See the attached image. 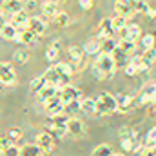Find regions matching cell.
Returning <instances> with one entry per match:
<instances>
[{
	"instance_id": "e0dca14e",
	"label": "cell",
	"mask_w": 156,
	"mask_h": 156,
	"mask_svg": "<svg viewBox=\"0 0 156 156\" xmlns=\"http://www.w3.org/2000/svg\"><path fill=\"white\" fill-rule=\"evenodd\" d=\"M42 15H45L47 18H55L60 11H58V2L56 0H45V2H42Z\"/></svg>"
},
{
	"instance_id": "8fae6325",
	"label": "cell",
	"mask_w": 156,
	"mask_h": 156,
	"mask_svg": "<svg viewBox=\"0 0 156 156\" xmlns=\"http://www.w3.org/2000/svg\"><path fill=\"white\" fill-rule=\"evenodd\" d=\"M29 18H31V16L22 9V11H18L16 15H13V16L9 18V24H11L13 27H16V29H26V27H27Z\"/></svg>"
},
{
	"instance_id": "6da1fadb",
	"label": "cell",
	"mask_w": 156,
	"mask_h": 156,
	"mask_svg": "<svg viewBox=\"0 0 156 156\" xmlns=\"http://www.w3.org/2000/svg\"><path fill=\"white\" fill-rule=\"evenodd\" d=\"M116 64L113 60L111 55L107 53H98L96 60H94V66H93V71H94V76L98 80H107L116 73Z\"/></svg>"
},
{
	"instance_id": "2e32d148",
	"label": "cell",
	"mask_w": 156,
	"mask_h": 156,
	"mask_svg": "<svg viewBox=\"0 0 156 156\" xmlns=\"http://www.w3.org/2000/svg\"><path fill=\"white\" fill-rule=\"evenodd\" d=\"M115 11H116L118 16H123V18H133V15H134V9H133V5L131 4H127V2H123V0H116L115 2Z\"/></svg>"
},
{
	"instance_id": "ba28073f",
	"label": "cell",
	"mask_w": 156,
	"mask_h": 156,
	"mask_svg": "<svg viewBox=\"0 0 156 156\" xmlns=\"http://www.w3.org/2000/svg\"><path fill=\"white\" fill-rule=\"evenodd\" d=\"M37 145H38L44 153H51V151L55 149V138H53L47 131L38 133V134H37Z\"/></svg>"
},
{
	"instance_id": "5b68a950",
	"label": "cell",
	"mask_w": 156,
	"mask_h": 156,
	"mask_svg": "<svg viewBox=\"0 0 156 156\" xmlns=\"http://www.w3.org/2000/svg\"><path fill=\"white\" fill-rule=\"evenodd\" d=\"M0 83L2 85H15L16 83L15 67L9 62H0Z\"/></svg>"
},
{
	"instance_id": "44dd1931",
	"label": "cell",
	"mask_w": 156,
	"mask_h": 156,
	"mask_svg": "<svg viewBox=\"0 0 156 156\" xmlns=\"http://www.w3.org/2000/svg\"><path fill=\"white\" fill-rule=\"evenodd\" d=\"M20 156H44V151L37 144H26L20 147Z\"/></svg>"
},
{
	"instance_id": "9c48e42d",
	"label": "cell",
	"mask_w": 156,
	"mask_h": 156,
	"mask_svg": "<svg viewBox=\"0 0 156 156\" xmlns=\"http://www.w3.org/2000/svg\"><path fill=\"white\" fill-rule=\"evenodd\" d=\"M22 9H24V4L20 0H2V13L7 15L9 18L13 15H16L18 11H22Z\"/></svg>"
},
{
	"instance_id": "ab89813d",
	"label": "cell",
	"mask_w": 156,
	"mask_h": 156,
	"mask_svg": "<svg viewBox=\"0 0 156 156\" xmlns=\"http://www.w3.org/2000/svg\"><path fill=\"white\" fill-rule=\"evenodd\" d=\"M120 145H122L123 151H133L134 142H133V138H123V140H120Z\"/></svg>"
},
{
	"instance_id": "4dcf8cb0",
	"label": "cell",
	"mask_w": 156,
	"mask_h": 156,
	"mask_svg": "<svg viewBox=\"0 0 156 156\" xmlns=\"http://www.w3.org/2000/svg\"><path fill=\"white\" fill-rule=\"evenodd\" d=\"M149 7H151V5H149L145 0H134V2H133V9H134V13H142V15H147Z\"/></svg>"
},
{
	"instance_id": "7bdbcfd3",
	"label": "cell",
	"mask_w": 156,
	"mask_h": 156,
	"mask_svg": "<svg viewBox=\"0 0 156 156\" xmlns=\"http://www.w3.org/2000/svg\"><path fill=\"white\" fill-rule=\"evenodd\" d=\"M131 133H133V129H129V127H122L120 129V140H123V138H131Z\"/></svg>"
},
{
	"instance_id": "83f0119b",
	"label": "cell",
	"mask_w": 156,
	"mask_h": 156,
	"mask_svg": "<svg viewBox=\"0 0 156 156\" xmlns=\"http://www.w3.org/2000/svg\"><path fill=\"white\" fill-rule=\"evenodd\" d=\"M45 85H47V80H45V76H44V75L35 76L33 80H31V91H33V93H38V91H42Z\"/></svg>"
},
{
	"instance_id": "b9f144b4",
	"label": "cell",
	"mask_w": 156,
	"mask_h": 156,
	"mask_svg": "<svg viewBox=\"0 0 156 156\" xmlns=\"http://www.w3.org/2000/svg\"><path fill=\"white\" fill-rule=\"evenodd\" d=\"M35 9H38V0H27L26 4H24V11L27 13V11H35Z\"/></svg>"
},
{
	"instance_id": "603a6c76",
	"label": "cell",
	"mask_w": 156,
	"mask_h": 156,
	"mask_svg": "<svg viewBox=\"0 0 156 156\" xmlns=\"http://www.w3.org/2000/svg\"><path fill=\"white\" fill-rule=\"evenodd\" d=\"M37 94H38L40 102H42V104H44V102H45V100H49V98H53V96H55V94H58V89H56V87H55V85H51V83H47V85H45V87H44V89H42V91H38V93H37Z\"/></svg>"
},
{
	"instance_id": "8992f818",
	"label": "cell",
	"mask_w": 156,
	"mask_h": 156,
	"mask_svg": "<svg viewBox=\"0 0 156 156\" xmlns=\"http://www.w3.org/2000/svg\"><path fill=\"white\" fill-rule=\"evenodd\" d=\"M58 96H60V100H62V102H64V105H66V104H69V102L82 100V91H80L78 87H75V85L67 83L66 87L58 89Z\"/></svg>"
},
{
	"instance_id": "d6986e66",
	"label": "cell",
	"mask_w": 156,
	"mask_h": 156,
	"mask_svg": "<svg viewBox=\"0 0 156 156\" xmlns=\"http://www.w3.org/2000/svg\"><path fill=\"white\" fill-rule=\"evenodd\" d=\"M83 53L85 55H98V53H102V42L98 38L87 40L85 45H83Z\"/></svg>"
},
{
	"instance_id": "484cf974",
	"label": "cell",
	"mask_w": 156,
	"mask_h": 156,
	"mask_svg": "<svg viewBox=\"0 0 156 156\" xmlns=\"http://www.w3.org/2000/svg\"><path fill=\"white\" fill-rule=\"evenodd\" d=\"M16 31H18V29H16V27H13V26L7 22V24L2 27V31H0V37H2L4 40H15V37H16Z\"/></svg>"
},
{
	"instance_id": "681fc988",
	"label": "cell",
	"mask_w": 156,
	"mask_h": 156,
	"mask_svg": "<svg viewBox=\"0 0 156 156\" xmlns=\"http://www.w3.org/2000/svg\"><path fill=\"white\" fill-rule=\"evenodd\" d=\"M113 156H125V154H122V153H118V154H113Z\"/></svg>"
},
{
	"instance_id": "8d00e7d4",
	"label": "cell",
	"mask_w": 156,
	"mask_h": 156,
	"mask_svg": "<svg viewBox=\"0 0 156 156\" xmlns=\"http://www.w3.org/2000/svg\"><path fill=\"white\" fill-rule=\"evenodd\" d=\"M45 58H47L49 62L56 60V58H58V47H55V45H49V47L45 49Z\"/></svg>"
},
{
	"instance_id": "277c9868",
	"label": "cell",
	"mask_w": 156,
	"mask_h": 156,
	"mask_svg": "<svg viewBox=\"0 0 156 156\" xmlns=\"http://www.w3.org/2000/svg\"><path fill=\"white\" fill-rule=\"evenodd\" d=\"M44 109H45V113H47L49 118L60 116V115H64V102L60 100L58 94H55L53 98H49V100L44 102Z\"/></svg>"
},
{
	"instance_id": "52a82bcc",
	"label": "cell",
	"mask_w": 156,
	"mask_h": 156,
	"mask_svg": "<svg viewBox=\"0 0 156 156\" xmlns=\"http://www.w3.org/2000/svg\"><path fill=\"white\" fill-rule=\"evenodd\" d=\"M66 131H67V134H71L73 138H82V136H85V123H83L80 118H69Z\"/></svg>"
},
{
	"instance_id": "7dc6e473",
	"label": "cell",
	"mask_w": 156,
	"mask_h": 156,
	"mask_svg": "<svg viewBox=\"0 0 156 156\" xmlns=\"http://www.w3.org/2000/svg\"><path fill=\"white\" fill-rule=\"evenodd\" d=\"M147 16H149V18H156V7H154V9H153V7H149Z\"/></svg>"
},
{
	"instance_id": "4316f807",
	"label": "cell",
	"mask_w": 156,
	"mask_h": 156,
	"mask_svg": "<svg viewBox=\"0 0 156 156\" xmlns=\"http://www.w3.org/2000/svg\"><path fill=\"white\" fill-rule=\"evenodd\" d=\"M78 111H80V100H75V102H69L64 105V115H67L69 118H75Z\"/></svg>"
},
{
	"instance_id": "7c38bea8",
	"label": "cell",
	"mask_w": 156,
	"mask_h": 156,
	"mask_svg": "<svg viewBox=\"0 0 156 156\" xmlns=\"http://www.w3.org/2000/svg\"><path fill=\"white\" fill-rule=\"evenodd\" d=\"M122 33V38L123 40H131V42H136V40L142 37V27L138 26V24H129L123 31H120Z\"/></svg>"
},
{
	"instance_id": "5bb4252c",
	"label": "cell",
	"mask_w": 156,
	"mask_h": 156,
	"mask_svg": "<svg viewBox=\"0 0 156 156\" xmlns=\"http://www.w3.org/2000/svg\"><path fill=\"white\" fill-rule=\"evenodd\" d=\"M115 31H113V26H111V18H104L102 22H100V26H98V33H96V38L100 40H107L111 38V35H113Z\"/></svg>"
},
{
	"instance_id": "d590c367",
	"label": "cell",
	"mask_w": 156,
	"mask_h": 156,
	"mask_svg": "<svg viewBox=\"0 0 156 156\" xmlns=\"http://www.w3.org/2000/svg\"><path fill=\"white\" fill-rule=\"evenodd\" d=\"M145 145L147 147H156V127L149 129V133L145 136Z\"/></svg>"
},
{
	"instance_id": "c3c4849f",
	"label": "cell",
	"mask_w": 156,
	"mask_h": 156,
	"mask_svg": "<svg viewBox=\"0 0 156 156\" xmlns=\"http://www.w3.org/2000/svg\"><path fill=\"white\" fill-rule=\"evenodd\" d=\"M151 115H153V116H156V105H153V109H151Z\"/></svg>"
},
{
	"instance_id": "4fadbf2b",
	"label": "cell",
	"mask_w": 156,
	"mask_h": 156,
	"mask_svg": "<svg viewBox=\"0 0 156 156\" xmlns=\"http://www.w3.org/2000/svg\"><path fill=\"white\" fill-rule=\"evenodd\" d=\"M133 109V96L131 94H125V93H120L116 96V111L120 113H129Z\"/></svg>"
},
{
	"instance_id": "f35d334b",
	"label": "cell",
	"mask_w": 156,
	"mask_h": 156,
	"mask_svg": "<svg viewBox=\"0 0 156 156\" xmlns=\"http://www.w3.org/2000/svg\"><path fill=\"white\" fill-rule=\"evenodd\" d=\"M0 154H2V156H20V147H16V145H11L9 149L2 151Z\"/></svg>"
},
{
	"instance_id": "d4e9b609",
	"label": "cell",
	"mask_w": 156,
	"mask_h": 156,
	"mask_svg": "<svg viewBox=\"0 0 156 156\" xmlns=\"http://www.w3.org/2000/svg\"><path fill=\"white\" fill-rule=\"evenodd\" d=\"M116 47L120 49V51H123L125 55H131L134 49H136V42H131V40H123L120 38L116 42Z\"/></svg>"
},
{
	"instance_id": "9a60e30c",
	"label": "cell",
	"mask_w": 156,
	"mask_h": 156,
	"mask_svg": "<svg viewBox=\"0 0 156 156\" xmlns=\"http://www.w3.org/2000/svg\"><path fill=\"white\" fill-rule=\"evenodd\" d=\"M69 58H71V66H73V69H75V66L76 67H82L83 66V49L82 47H78V45H71L69 47Z\"/></svg>"
},
{
	"instance_id": "f907efd6",
	"label": "cell",
	"mask_w": 156,
	"mask_h": 156,
	"mask_svg": "<svg viewBox=\"0 0 156 156\" xmlns=\"http://www.w3.org/2000/svg\"><path fill=\"white\" fill-rule=\"evenodd\" d=\"M153 105H156V96H154V100H153Z\"/></svg>"
},
{
	"instance_id": "836d02e7",
	"label": "cell",
	"mask_w": 156,
	"mask_h": 156,
	"mask_svg": "<svg viewBox=\"0 0 156 156\" xmlns=\"http://www.w3.org/2000/svg\"><path fill=\"white\" fill-rule=\"evenodd\" d=\"M13 60H15L16 64H26V62L29 60V53H27V51H24V49H18V51H15Z\"/></svg>"
},
{
	"instance_id": "30bf717a",
	"label": "cell",
	"mask_w": 156,
	"mask_h": 156,
	"mask_svg": "<svg viewBox=\"0 0 156 156\" xmlns=\"http://www.w3.org/2000/svg\"><path fill=\"white\" fill-rule=\"evenodd\" d=\"M35 38H38V37H42L44 33H45V24L40 20V18H37V16H31L29 18V22H27V27H26Z\"/></svg>"
},
{
	"instance_id": "f6af8a7d",
	"label": "cell",
	"mask_w": 156,
	"mask_h": 156,
	"mask_svg": "<svg viewBox=\"0 0 156 156\" xmlns=\"http://www.w3.org/2000/svg\"><path fill=\"white\" fill-rule=\"evenodd\" d=\"M7 22H9V16H7V15H4V13L0 11V31H2V27H4Z\"/></svg>"
},
{
	"instance_id": "7a4b0ae2",
	"label": "cell",
	"mask_w": 156,
	"mask_h": 156,
	"mask_svg": "<svg viewBox=\"0 0 156 156\" xmlns=\"http://www.w3.org/2000/svg\"><path fill=\"white\" fill-rule=\"evenodd\" d=\"M116 111V96L109 93H102L96 98V115L98 116H107Z\"/></svg>"
},
{
	"instance_id": "bcb514c9",
	"label": "cell",
	"mask_w": 156,
	"mask_h": 156,
	"mask_svg": "<svg viewBox=\"0 0 156 156\" xmlns=\"http://www.w3.org/2000/svg\"><path fill=\"white\" fill-rule=\"evenodd\" d=\"M142 156H156V147H147L145 145V151Z\"/></svg>"
},
{
	"instance_id": "f546056e",
	"label": "cell",
	"mask_w": 156,
	"mask_h": 156,
	"mask_svg": "<svg viewBox=\"0 0 156 156\" xmlns=\"http://www.w3.org/2000/svg\"><path fill=\"white\" fill-rule=\"evenodd\" d=\"M111 26H113V31H123V29L127 27V18L116 15V16L111 18Z\"/></svg>"
},
{
	"instance_id": "ee69618b",
	"label": "cell",
	"mask_w": 156,
	"mask_h": 156,
	"mask_svg": "<svg viewBox=\"0 0 156 156\" xmlns=\"http://www.w3.org/2000/svg\"><path fill=\"white\" fill-rule=\"evenodd\" d=\"M78 4H80V7L85 9V11L93 7V0H78Z\"/></svg>"
},
{
	"instance_id": "7402d4cb",
	"label": "cell",
	"mask_w": 156,
	"mask_h": 156,
	"mask_svg": "<svg viewBox=\"0 0 156 156\" xmlns=\"http://www.w3.org/2000/svg\"><path fill=\"white\" fill-rule=\"evenodd\" d=\"M35 37L27 31V29H18L16 31V37H15V42H18L20 45H27V44H33L35 42Z\"/></svg>"
},
{
	"instance_id": "816d5d0a",
	"label": "cell",
	"mask_w": 156,
	"mask_h": 156,
	"mask_svg": "<svg viewBox=\"0 0 156 156\" xmlns=\"http://www.w3.org/2000/svg\"><path fill=\"white\" fill-rule=\"evenodd\" d=\"M154 85H156V83H154Z\"/></svg>"
},
{
	"instance_id": "60d3db41",
	"label": "cell",
	"mask_w": 156,
	"mask_h": 156,
	"mask_svg": "<svg viewBox=\"0 0 156 156\" xmlns=\"http://www.w3.org/2000/svg\"><path fill=\"white\" fill-rule=\"evenodd\" d=\"M11 145H15V144H13L5 134H4V136H0V153H2V151H5V149H9Z\"/></svg>"
},
{
	"instance_id": "74e56055",
	"label": "cell",
	"mask_w": 156,
	"mask_h": 156,
	"mask_svg": "<svg viewBox=\"0 0 156 156\" xmlns=\"http://www.w3.org/2000/svg\"><path fill=\"white\" fill-rule=\"evenodd\" d=\"M53 22L58 24V26H67V24H69V16H67V13H58V15L53 18Z\"/></svg>"
},
{
	"instance_id": "1f68e13d",
	"label": "cell",
	"mask_w": 156,
	"mask_h": 156,
	"mask_svg": "<svg viewBox=\"0 0 156 156\" xmlns=\"http://www.w3.org/2000/svg\"><path fill=\"white\" fill-rule=\"evenodd\" d=\"M142 45L144 49H151V47H156V37L153 33H147L142 37Z\"/></svg>"
},
{
	"instance_id": "e575fe53",
	"label": "cell",
	"mask_w": 156,
	"mask_h": 156,
	"mask_svg": "<svg viewBox=\"0 0 156 156\" xmlns=\"http://www.w3.org/2000/svg\"><path fill=\"white\" fill-rule=\"evenodd\" d=\"M5 136L15 144V142H18L20 138H22V131L18 129V127H11V129H7V133H5Z\"/></svg>"
},
{
	"instance_id": "d6a6232c",
	"label": "cell",
	"mask_w": 156,
	"mask_h": 156,
	"mask_svg": "<svg viewBox=\"0 0 156 156\" xmlns=\"http://www.w3.org/2000/svg\"><path fill=\"white\" fill-rule=\"evenodd\" d=\"M116 49V42L113 38L102 40V53H107V55H113V51Z\"/></svg>"
},
{
	"instance_id": "ac0fdd59",
	"label": "cell",
	"mask_w": 156,
	"mask_h": 156,
	"mask_svg": "<svg viewBox=\"0 0 156 156\" xmlns=\"http://www.w3.org/2000/svg\"><path fill=\"white\" fill-rule=\"evenodd\" d=\"M80 111L87 116H93L96 115V100L94 98H83L80 100Z\"/></svg>"
},
{
	"instance_id": "3957f363",
	"label": "cell",
	"mask_w": 156,
	"mask_h": 156,
	"mask_svg": "<svg viewBox=\"0 0 156 156\" xmlns=\"http://www.w3.org/2000/svg\"><path fill=\"white\" fill-rule=\"evenodd\" d=\"M154 96H156V85L154 83H147V85L136 94V98H133V107H144V105H147V104H153Z\"/></svg>"
},
{
	"instance_id": "ffe728a7",
	"label": "cell",
	"mask_w": 156,
	"mask_h": 156,
	"mask_svg": "<svg viewBox=\"0 0 156 156\" xmlns=\"http://www.w3.org/2000/svg\"><path fill=\"white\" fill-rule=\"evenodd\" d=\"M53 67L56 69V73H58L60 76H66V78H71L73 73H75L73 66L67 64V62H56V64H53Z\"/></svg>"
},
{
	"instance_id": "cb8c5ba5",
	"label": "cell",
	"mask_w": 156,
	"mask_h": 156,
	"mask_svg": "<svg viewBox=\"0 0 156 156\" xmlns=\"http://www.w3.org/2000/svg\"><path fill=\"white\" fill-rule=\"evenodd\" d=\"M142 62H144V66L149 69V67H153L156 62V47H151V49H145L144 51V55H142Z\"/></svg>"
},
{
	"instance_id": "f1b7e54d",
	"label": "cell",
	"mask_w": 156,
	"mask_h": 156,
	"mask_svg": "<svg viewBox=\"0 0 156 156\" xmlns=\"http://www.w3.org/2000/svg\"><path fill=\"white\" fill-rule=\"evenodd\" d=\"M113 147L109 144H100L94 151H93V156H113Z\"/></svg>"
}]
</instances>
